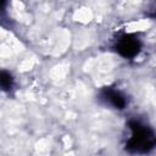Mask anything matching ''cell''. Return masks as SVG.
<instances>
[{"instance_id":"1","label":"cell","mask_w":156,"mask_h":156,"mask_svg":"<svg viewBox=\"0 0 156 156\" xmlns=\"http://www.w3.org/2000/svg\"><path fill=\"white\" fill-rule=\"evenodd\" d=\"M129 136L126 141V150L130 154H147L156 146L155 130L139 119L128 121Z\"/></svg>"},{"instance_id":"2","label":"cell","mask_w":156,"mask_h":156,"mask_svg":"<svg viewBox=\"0 0 156 156\" xmlns=\"http://www.w3.org/2000/svg\"><path fill=\"white\" fill-rule=\"evenodd\" d=\"M112 48L121 57L126 60H133L141 51L143 43L138 35L132 33H124L115 40Z\"/></svg>"},{"instance_id":"3","label":"cell","mask_w":156,"mask_h":156,"mask_svg":"<svg viewBox=\"0 0 156 156\" xmlns=\"http://www.w3.org/2000/svg\"><path fill=\"white\" fill-rule=\"evenodd\" d=\"M98 100L102 105H105L110 108H113V110H118V111L124 110L129 102L127 95L122 90H119L118 88H115V87L101 88L98 93Z\"/></svg>"},{"instance_id":"4","label":"cell","mask_w":156,"mask_h":156,"mask_svg":"<svg viewBox=\"0 0 156 156\" xmlns=\"http://www.w3.org/2000/svg\"><path fill=\"white\" fill-rule=\"evenodd\" d=\"M0 84H1V89L5 93H11L15 89V79L12 77V74L5 69L1 71L0 73Z\"/></svg>"}]
</instances>
